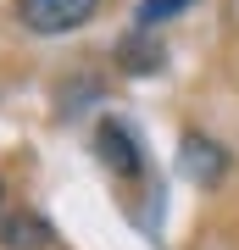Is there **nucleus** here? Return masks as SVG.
<instances>
[{"label": "nucleus", "mask_w": 239, "mask_h": 250, "mask_svg": "<svg viewBox=\"0 0 239 250\" xmlns=\"http://www.w3.org/2000/svg\"><path fill=\"white\" fill-rule=\"evenodd\" d=\"M0 195H6V189H0Z\"/></svg>", "instance_id": "6"}, {"label": "nucleus", "mask_w": 239, "mask_h": 250, "mask_svg": "<svg viewBox=\"0 0 239 250\" xmlns=\"http://www.w3.org/2000/svg\"><path fill=\"white\" fill-rule=\"evenodd\" d=\"M95 150H100V161H106L123 184L145 178V150H139V139H133V128L123 117H106V123L95 128Z\"/></svg>", "instance_id": "2"}, {"label": "nucleus", "mask_w": 239, "mask_h": 250, "mask_svg": "<svg viewBox=\"0 0 239 250\" xmlns=\"http://www.w3.org/2000/svg\"><path fill=\"white\" fill-rule=\"evenodd\" d=\"M44 245H50V223L34 211H17L0 223V250H44Z\"/></svg>", "instance_id": "4"}, {"label": "nucleus", "mask_w": 239, "mask_h": 250, "mask_svg": "<svg viewBox=\"0 0 239 250\" xmlns=\"http://www.w3.org/2000/svg\"><path fill=\"white\" fill-rule=\"evenodd\" d=\"M178 156H184V172H189L195 184H217L222 167H228V156H222L206 134H184V150H178Z\"/></svg>", "instance_id": "3"}, {"label": "nucleus", "mask_w": 239, "mask_h": 250, "mask_svg": "<svg viewBox=\"0 0 239 250\" xmlns=\"http://www.w3.org/2000/svg\"><path fill=\"white\" fill-rule=\"evenodd\" d=\"M195 0H139V28H156V22H173L178 11H189Z\"/></svg>", "instance_id": "5"}, {"label": "nucleus", "mask_w": 239, "mask_h": 250, "mask_svg": "<svg viewBox=\"0 0 239 250\" xmlns=\"http://www.w3.org/2000/svg\"><path fill=\"white\" fill-rule=\"evenodd\" d=\"M100 11V0H17V17L34 34H72Z\"/></svg>", "instance_id": "1"}]
</instances>
